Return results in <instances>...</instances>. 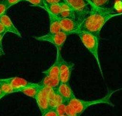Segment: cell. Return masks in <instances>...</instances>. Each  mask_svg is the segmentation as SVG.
Segmentation results:
<instances>
[{
    "label": "cell",
    "instance_id": "12",
    "mask_svg": "<svg viewBox=\"0 0 122 116\" xmlns=\"http://www.w3.org/2000/svg\"><path fill=\"white\" fill-rule=\"evenodd\" d=\"M60 13L59 15L60 18H69L72 20H76V14L67 3L65 2H60Z\"/></svg>",
    "mask_w": 122,
    "mask_h": 116
},
{
    "label": "cell",
    "instance_id": "7",
    "mask_svg": "<svg viewBox=\"0 0 122 116\" xmlns=\"http://www.w3.org/2000/svg\"><path fill=\"white\" fill-rule=\"evenodd\" d=\"M0 81L8 83L10 85H11L13 87L16 88L18 90H21L23 88L26 87H40L39 83H31L30 81H27L26 80L21 77H9L6 79H0Z\"/></svg>",
    "mask_w": 122,
    "mask_h": 116
},
{
    "label": "cell",
    "instance_id": "4",
    "mask_svg": "<svg viewBox=\"0 0 122 116\" xmlns=\"http://www.w3.org/2000/svg\"><path fill=\"white\" fill-rule=\"evenodd\" d=\"M72 8L76 14V20L81 23L86 15L90 12L93 5L88 0H63Z\"/></svg>",
    "mask_w": 122,
    "mask_h": 116
},
{
    "label": "cell",
    "instance_id": "33",
    "mask_svg": "<svg viewBox=\"0 0 122 116\" xmlns=\"http://www.w3.org/2000/svg\"><path fill=\"white\" fill-rule=\"evenodd\" d=\"M2 98H3V97H2V96H0V99H1Z\"/></svg>",
    "mask_w": 122,
    "mask_h": 116
},
{
    "label": "cell",
    "instance_id": "17",
    "mask_svg": "<svg viewBox=\"0 0 122 116\" xmlns=\"http://www.w3.org/2000/svg\"><path fill=\"white\" fill-rule=\"evenodd\" d=\"M0 88H1L2 93L5 96L11 94V93H19L20 91V90L13 87L11 85L9 84V83L2 82V81H0Z\"/></svg>",
    "mask_w": 122,
    "mask_h": 116
},
{
    "label": "cell",
    "instance_id": "9",
    "mask_svg": "<svg viewBox=\"0 0 122 116\" xmlns=\"http://www.w3.org/2000/svg\"><path fill=\"white\" fill-rule=\"evenodd\" d=\"M60 24L61 27V31L66 34L67 35L76 34L80 25L77 20H72L69 18H60Z\"/></svg>",
    "mask_w": 122,
    "mask_h": 116
},
{
    "label": "cell",
    "instance_id": "28",
    "mask_svg": "<svg viewBox=\"0 0 122 116\" xmlns=\"http://www.w3.org/2000/svg\"><path fill=\"white\" fill-rule=\"evenodd\" d=\"M5 34H0V51H2V52H5L3 50V47H2V39Z\"/></svg>",
    "mask_w": 122,
    "mask_h": 116
},
{
    "label": "cell",
    "instance_id": "35",
    "mask_svg": "<svg viewBox=\"0 0 122 116\" xmlns=\"http://www.w3.org/2000/svg\"><path fill=\"white\" fill-rule=\"evenodd\" d=\"M121 1H122V0H121Z\"/></svg>",
    "mask_w": 122,
    "mask_h": 116
},
{
    "label": "cell",
    "instance_id": "20",
    "mask_svg": "<svg viewBox=\"0 0 122 116\" xmlns=\"http://www.w3.org/2000/svg\"><path fill=\"white\" fill-rule=\"evenodd\" d=\"M67 103H63L62 104H60L57 106H56V108L54 109L56 113H57V116L60 115H63L66 114V108Z\"/></svg>",
    "mask_w": 122,
    "mask_h": 116
},
{
    "label": "cell",
    "instance_id": "8",
    "mask_svg": "<svg viewBox=\"0 0 122 116\" xmlns=\"http://www.w3.org/2000/svg\"><path fill=\"white\" fill-rule=\"evenodd\" d=\"M51 88L41 87L39 91L37 94L36 98V101L37 105L39 106V109L41 112V114H44L47 112L48 109V93Z\"/></svg>",
    "mask_w": 122,
    "mask_h": 116
},
{
    "label": "cell",
    "instance_id": "19",
    "mask_svg": "<svg viewBox=\"0 0 122 116\" xmlns=\"http://www.w3.org/2000/svg\"><path fill=\"white\" fill-rule=\"evenodd\" d=\"M93 6L97 8H106V6L109 3V0H89Z\"/></svg>",
    "mask_w": 122,
    "mask_h": 116
},
{
    "label": "cell",
    "instance_id": "32",
    "mask_svg": "<svg viewBox=\"0 0 122 116\" xmlns=\"http://www.w3.org/2000/svg\"><path fill=\"white\" fill-rule=\"evenodd\" d=\"M60 116H66V115L65 114V115H60Z\"/></svg>",
    "mask_w": 122,
    "mask_h": 116
},
{
    "label": "cell",
    "instance_id": "5",
    "mask_svg": "<svg viewBox=\"0 0 122 116\" xmlns=\"http://www.w3.org/2000/svg\"><path fill=\"white\" fill-rule=\"evenodd\" d=\"M68 35L63 32H60L57 34H48L41 36H33L34 39L39 40V41H47L52 43L57 48V52H60L61 51V48L65 43L66 40L67 39Z\"/></svg>",
    "mask_w": 122,
    "mask_h": 116
},
{
    "label": "cell",
    "instance_id": "14",
    "mask_svg": "<svg viewBox=\"0 0 122 116\" xmlns=\"http://www.w3.org/2000/svg\"><path fill=\"white\" fill-rule=\"evenodd\" d=\"M41 87H48V88H57L60 85V79L59 77H53L46 76L41 80V82L39 83Z\"/></svg>",
    "mask_w": 122,
    "mask_h": 116
},
{
    "label": "cell",
    "instance_id": "1",
    "mask_svg": "<svg viewBox=\"0 0 122 116\" xmlns=\"http://www.w3.org/2000/svg\"><path fill=\"white\" fill-rule=\"evenodd\" d=\"M122 13H116L111 8H97L92 6L90 12L84 16L80 23L76 34L81 32H87L100 37L103 26L112 17Z\"/></svg>",
    "mask_w": 122,
    "mask_h": 116
},
{
    "label": "cell",
    "instance_id": "29",
    "mask_svg": "<svg viewBox=\"0 0 122 116\" xmlns=\"http://www.w3.org/2000/svg\"><path fill=\"white\" fill-rule=\"evenodd\" d=\"M6 33H8L6 29L5 28L4 25L0 22V34H6Z\"/></svg>",
    "mask_w": 122,
    "mask_h": 116
},
{
    "label": "cell",
    "instance_id": "25",
    "mask_svg": "<svg viewBox=\"0 0 122 116\" xmlns=\"http://www.w3.org/2000/svg\"><path fill=\"white\" fill-rule=\"evenodd\" d=\"M8 8H11V6H15L17 3H19L20 2H22L23 0H4Z\"/></svg>",
    "mask_w": 122,
    "mask_h": 116
},
{
    "label": "cell",
    "instance_id": "30",
    "mask_svg": "<svg viewBox=\"0 0 122 116\" xmlns=\"http://www.w3.org/2000/svg\"><path fill=\"white\" fill-rule=\"evenodd\" d=\"M5 96V94L3 93L2 91V90H1V88H0V96H2V97H4Z\"/></svg>",
    "mask_w": 122,
    "mask_h": 116
},
{
    "label": "cell",
    "instance_id": "24",
    "mask_svg": "<svg viewBox=\"0 0 122 116\" xmlns=\"http://www.w3.org/2000/svg\"><path fill=\"white\" fill-rule=\"evenodd\" d=\"M114 10H116L117 12H121L122 11V1L121 0H116L114 4Z\"/></svg>",
    "mask_w": 122,
    "mask_h": 116
},
{
    "label": "cell",
    "instance_id": "22",
    "mask_svg": "<svg viewBox=\"0 0 122 116\" xmlns=\"http://www.w3.org/2000/svg\"><path fill=\"white\" fill-rule=\"evenodd\" d=\"M9 8L4 0H0V17L5 14L7 10Z\"/></svg>",
    "mask_w": 122,
    "mask_h": 116
},
{
    "label": "cell",
    "instance_id": "23",
    "mask_svg": "<svg viewBox=\"0 0 122 116\" xmlns=\"http://www.w3.org/2000/svg\"><path fill=\"white\" fill-rule=\"evenodd\" d=\"M66 116H78L76 111L68 104L66 105Z\"/></svg>",
    "mask_w": 122,
    "mask_h": 116
},
{
    "label": "cell",
    "instance_id": "31",
    "mask_svg": "<svg viewBox=\"0 0 122 116\" xmlns=\"http://www.w3.org/2000/svg\"><path fill=\"white\" fill-rule=\"evenodd\" d=\"M5 55V52H2V51H0V56H1V55Z\"/></svg>",
    "mask_w": 122,
    "mask_h": 116
},
{
    "label": "cell",
    "instance_id": "34",
    "mask_svg": "<svg viewBox=\"0 0 122 116\" xmlns=\"http://www.w3.org/2000/svg\"><path fill=\"white\" fill-rule=\"evenodd\" d=\"M88 1H89V0H88Z\"/></svg>",
    "mask_w": 122,
    "mask_h": 116
},
{
    "label": "cell",
    "instance_id": "2",
    "mask_svg": "<svg viewBox=\"0 0 122 116\" xmlns=\"http://www.w3.org/2000/svg\"><path fill=\"white\" fill-rule=\"evenodd\" d=\"M122 88H120V89H117L115 90H108V93L107 94L102 97V98H100L96 100H92V101H86V100H82V99H79L76 97L69 99L66 102V103L71 106V107L76 111V113L78 115V116H80L84 111H85L89 106H92L94 105H97V104H107L109 105L112 107H115V105L112 103L111 101V97L112 96V94L118 91V90H121Z\"/></svg>",
    "mask_w": 122,
    "mask_h": 116
},
{
    "label": "cell",
    "instance_id": "16",
    "mask_svg": "<svg viewBox=\"0 0 122 116\" xmlns=\"http://www.w3.org/2000/svg\"><path fill=\"white\" fill-rule=\"evenodd\" d=\"M40 87H26V88H23L21 89L19 93H21L25 94L26 96L31 97V98H33L34 99H36L37 94L39 91L40 89Z\"/></svg>",
    "mask_w": 122,
    "mask_h": 116
},
{
    "label": "cell",
    "instance_id": "6",
    "mask_svg": "<svg viewBox=\"0 0 122 116\" xmlns=\"http://www.w3.org/2000/svg\"><path fill=\"white\" fill-rule=\"evenodd\" d=\"M60 59V75L59 79L60 83H67L69 82L72 72L74 69L75 64L73 62H66L63 58L61 52L59 53Z\"/></svg>",
    "mask_w": 122,
    "mask_h": 116
},
{
    "label": "cell",
    "instance_id": "26",
    "mask_svg": "<svg viewBox=\"0 0 122 116\" xmlns=\"http://www.w3.org/2000/svg\"><path fill=\"white\" fill-rule=\"evenodd\" d=\"M41 116H57L54 109H49L44 114H42Z\"/></svg>",
    "mask_w": 122,
    "mask_h": 116
},
{
    "label": "cell",
    "instance_id": "10",
    "mask_svg": "<svg viewBox=\"0 0 122 116\" xmlns=\"http://www.w3.org/2000/svg\"><path fill=\"white\" fill-rule=\"evenodd\" d=\"M57 90L59 94L63 97V99L67 102L69 99H72L76 97L72 89L70 87L69 83H60V85L57 88Z\"/></svg>",
    "mask_w": 122,
    "mask_h": 116
},
{
    "label": "cell",
    "instance_id": "3",
    "mask_svg": "<svg viewBox=\"0 0 122 116\" xmlns=\"http://www.w3.org/2000/svg\"><path fill=\"white\" fill-rule=\"evenodd\" d=\"M81 39L82 43L84 46L87 48V49L90 52L93 57L95 58L96 61L97 62L98 67L100 71L101 75L104 80V76H103V73L102 71V68L100 65V59H99V54H98V48H99V38L97 36L91 34L90 33H87V32H81V33L77 34Z\"/></svg>",
    "mask_w": 122,
    "mask_h": 116
},
{
    "label": "cell",
    "instance_id": "11",
    "mask_svg": "<svg viewBox=\"0 0 122 116\" xmlns=\"http://www.w3.org/2000/svg\"><path fill=\"white\" fill-rule=\"evenodd\" d=\"M0 22L4 25L5 28L6 29L7 32H10V33L17 35L19 37H22V36L19 32V30L16 28V27L14 25L13 22L10 19V17H9L7 15L5 14V15L0 17Z\"/></svg>",
    "mask_w": 122,
    "mask_h": 116
},
{
    "label": "cell",
    "instance_id": "21",
    "mask_svg": "<svg viewBox=\"0 0 122 116\" xmlns=\"http://www.w3.org/2000/svg\"><path fill=\"white\" fill-rule=\"evenodd\" d=\"M23 1L28 2L30 4L33 5V6L40 7L45 10V2L44 0H23Z\"/></svg>",
    "mask_w": 122,
    "mask_h": 116
},
{
    "label": "cell",
    "instance_id": "18",
    "mask_svg": "<svg viewBox=\"0 0 122 116\" xmlns=\"http://www.w3.org/2000/svg\"><path fill=\"white\" fill-rule=\"evenodd\" d=\"M45 11L53 15L59 17L60 13V4H45Z\"/></svg>",
    "mask_w": 122,
    "mask_h": 116
},
{
    "label": "cell",
    "instance_id": "15",
    "mask_svg": "<svg viewBox=\"0 0 122 116\" xmlns=\"http://www.w3.org/2000/svg\"><path fill=\"white\" fill-rule=\"evenodd\" d=\"M50 20V34H57L61 32V27L60 24L59 17L53 15L52 14L48 13Z\"/></svg>",
    "mask_w": 122,
    "mask_h": 116
},
{
    "label": "cell",
    "instance_id": "27",
    "mask_svg": "<svg viewBox=\"0 0 122 116\" xmlns=\"http://www.w3.org/2000/svg\"><path fill=\"white\" fill-rule=\"evenodd\" d=\"M45 4H58L63 2V0H44Z\"/></svg>",
    "mask_w": 122,
    "mask_h": 116
},
{
    "label": "cell",
    "instance_id": "13",
    "mask_svg": "<svg viewBox=\"0 0 122 116\" xmlns=\"http://www.w3.org/2000/svg\"><path fill=\"white\" fill-rule=\"evenodd\" d=\"M57 52V58H56L55 62L47 70L42 71V74H44L46 76L53 77H59L60 75V59H59V53Z\"/></svg>",
    "mask_w": 122,
    "mask_h": 116
}]
</instances>
